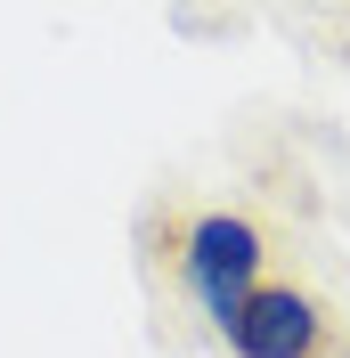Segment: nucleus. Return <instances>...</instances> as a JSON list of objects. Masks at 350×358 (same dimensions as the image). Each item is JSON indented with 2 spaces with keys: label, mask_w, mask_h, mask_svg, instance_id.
<instances>
[{
  "label": "nucleus",
  "mask_w": 350,
  "mask_h": 358,
  "mask_svg": "<svg viewBox=\"0 0 350 358\" xmlns=\"http://www.w3.org/2000/svg\"><path fill=\"white\" fill-rule=\"evenodd\" d=\"M261 228L244 220V212H204V220H188V236H179V277H188V293H196V310L212 317L220 334L237 326V310L261 293Z\"/></svg>",
  "instance_id": "f257e3e1"
},
{
  "label": "nucleus",
  "mask_w": 350,
  "mask_h": 358,
  "mask_svg": "<svg viewBox=\"0 0 350 358\" xmlns=\"http://www.w3.org/2000/svg\"><path fill=\"white\" fill-rule=\"evenodd\" d=\"M326 310H318V293L302 285H261L253 301L237 310L228 326V350L237 358H326Z\"/></svg>",
  "instance_id": "f03ea898"
}]
</instances>
